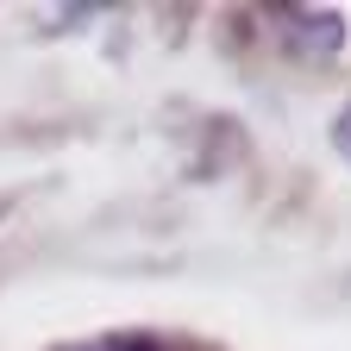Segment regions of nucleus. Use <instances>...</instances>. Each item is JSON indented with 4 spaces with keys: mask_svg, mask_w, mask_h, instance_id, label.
<instances>
[{
    "mask_svg": "<svg viewBox=\"0 0 351 351\" xmlns=\"http://www.w3.org/2000/svg\"><path fill=\"white\" fill-rule=\"evenodd\" d=\"M75 351H163L157 339H138V332H113V339H95V345H75Z\"/></svg>",
    "mask_w": 351,
    "mask_h": 351,
    "instance_id": "f257e3e1",
    "label": "nucleus"
},
{
    "mask_svg": "<svg viewBox=\"0 0 351 351\" xmlns=\"http://www.w3.org/2000/svg\"><path fill=\"white\" fill-rule=\"evenodd\" d=\"M332 145H339V157H351V101H345L339 119H332Z\"/></svg>",
    "mask_w": 351,
    "mask_h": 351,
    "instance_id": "f03ea898",
    "label": "nucleus"
}]
</instances>
